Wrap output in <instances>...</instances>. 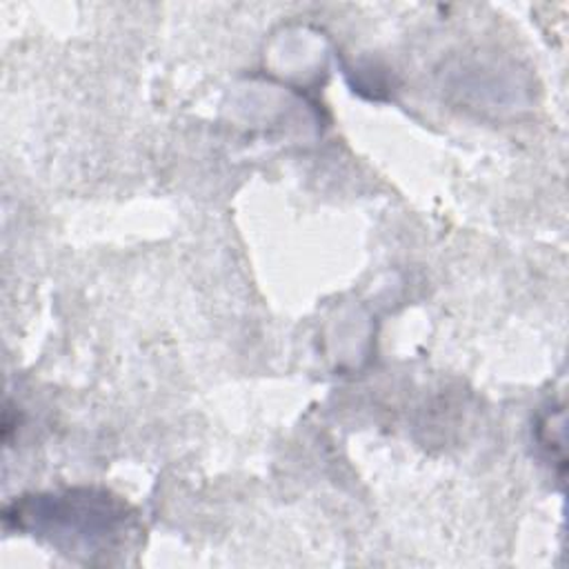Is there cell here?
Instances as JSON below:
<instances>
[{"label": "cell", "mask_w": 569, "mask_h": 569, "mask_svg": "<svg viewBox=\"0 0 569 569\" xmlns=\"http://www.w3.org/2000/svg\"><path fill=\"white\" fill-rule=\"evenodd\" d=\"M29 531L64 553L91 560L127 549L138 533L136 516L118 496L102 489H67L22 496L4 511V525Z\"/></svg>", "instance_id": "1"}]
</instances>
